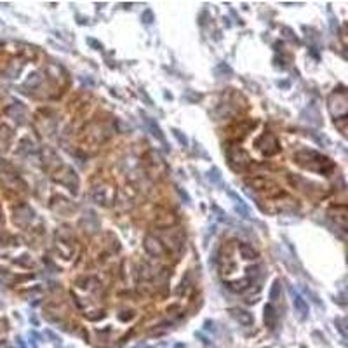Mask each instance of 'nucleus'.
Returning <instances> with one entry per match:
<instances>
[{
  "label": "nucleus",
  "instance_id": "4",
  "mask_svg": "<svg viewBox=\"0 0 348 348\" xmlns=\"http://www.w3.org/2000/svg\"><path fill=\"white\" fill-rule=\"evenodd\" d=\"M230 315H232V319H235L239 324H242V326H251L253 324V315L249 313V312L242 310V308H232L230 310Z\"/></svg>",
  "mask_w": 348,
  "mask_h": 348
},
{
  "label": "nucleus",
  "instance_id": "7",
  "mask_svg": "<svg viewBox=\"0 0 348 348\" xmlns=\"http://www.w3.org/2000/svg\"><path fill=\"white\" fill-rule=\"evenodd\" d=\"M146 124H148L150 131H152V134H154L155 138H157L158 141H162V143H166V138H164V134H162L160 127L157 125V122L152 121V119H146Z\"/></svg>",
  "mask_w": 348,
  "mask_h": 348
},
{
  "label": "nucleus",
  "instance_id": "3",
  "mask_svg": "<svg viewBox=\"0 0 348 348\" xmlns=\"http://www.w3.org/2000/svg\"><path fill=\"white\" fill-rule=\"evenodd\" d=\"M228 197H230V199L233 200V204H235V211L239 212V214H241L242 218L249 220V218H251V211H249L247 204H245L244 200H242L237 193H233L232 190H228Z\"/></svg>",
  "mask_w": 348,
  "mask_h": 348
},
{
  "label": "nucleus",
  "instance_id": "8",
  "mask_svg": "<svg viewBox=\"0 0 348 348\" xmlns=\"http://www.w3.org/2000/svg\"><path fill=\"white\" fill-rule=\"evenodd\" d=\"M239 249H241L242 258H245V260H256L258 258V253L249 244H241L239 245Z\"/></svg>",
  "mask_w": 348,
  "mask_h": 348
},
{
  "label": "nucleus",
  "instance_id": "13",
  "mask_svg": "<svg viewBox=\"0 0 348 348\" xmlns=\"http://www.w3.org/2000/svg\"><path fill=\"white\" fill-rule=\"evenodd\" d=\"M87 42H89V44H91V46H94L96 49H101V44H100V42L92 40V38H87Z\"/></svg>",
  "mask_w": 348,
  "mask_h": 348
},
{
  "label": "nucleus",
  "instance_id": "11",
  "mask_svg": "<svg viewBox=\"0 0 348 348\" xmlns=\"http://www.w3.org/2000/svg\"><path fill=\"white\" fill-rule=\"evenodd\" d=\"M173 133H174V136H176V139H178L183 146H187V145H188V141H187V138H185V134L179 133L178 129H173Z\"/></svg>",
  "mask_w": 348,
  "mask_h": 348
},
{
  "label": "nucleus",
  "instance_id": "5",
  "mask_svg": "<svg viewBox=\"0 0 348 348\" xmlns=\"http://www.w3.org/2000/svg\"><path fill=\"white\" fill-rule=\"evenodd\" d=\"M145 247L146 251H148L150 254H154V256H160V254L164 253V247L160 245V242H158L157 239H154V237H146Z\"/></svg>",
  "mask_w": 348,
  "mask_h": 348
},
{
  "label": "nucleus",
  "instance_id": "10",
  "mask_svg": "<svg viewBox=\"0 0 348 348\" xmlns=\"http://www.w3.org/2000/svg\"><path fill=\"white\" fill-rule=\"evenodd\" d=\"M208 178L211 179L212 183H221V178H220V171L216 169H211V173H208Z\"/></svg>",
  "mask_w": 348,
  "mask_h": 348
},
{
  "label": "nucleus",
  "instance_id": "6",
  "mask_svg": "<svg viewBox=\"0 0 348 348\" xmlns=\"http://www.w3.org/2000/svg\"><path fill=\"white\" fill-rule=\"evenodd\" d=\"M263 319H265V324L268 329L275 328V320H277V313H275L274 307L272 305H266L265 307V313H263Z\"/></svg>",
  "mask_w": 348,
  "mask_h": 348
},
{
  "label": "nucleus",
  "instance_id": "2",
  "mask_svg": "<svg viewBox=\"0 0 348 348\" xmlns=\"http://www.w3.org/2000/svg\"><path fill=\"white\" fill-rule=\"evenodd\" d=\"M289 293H291V296H293V305H295L296 313L299 315V319L305 320L308 317V303H307V299H303V296L299 295L298 291H296L293 286H289Z\"/></svg>",
  "mask_w": 348,
  "mask_h": 348
},
{
  "label": "nucleus",
  "instance_id": "12",
  "mask_svg": "<svg viewBox=\"0 0 348 348\" xmlns=\"http://www.w3.org/2000/svg\"><path fill=\"white\" fill-rule=\"evenodd\" d=\"M141 19H143V23L150 25V23L154 21V13H152V11H145V13H143V16H141Z\"/></svg>",
  "mask_w": 348,
  "mask_h": 348
},
{
  "label": "nucleus",
  "instance_id": "1",
  "mask_svg": "<svg viewBox=\"0 0 348 348\" xmlns=\"http://www.w3.org/2000/svg\"><path fill=\"white\" fill-rule=\"evenodd\" d=\"M226 160L233 171H244L249 166V155L239 146H226Z\"/></svg>",
  "mask_w": 348,
  "mask_h": 348
},
{
  "label": "nucleus",
  "instance_id": "9",
  "mask_svg": "<svg viewBox=\"0 0 348 348\" xmlns=\"http://www.w3.org/2000/svg\"><path fill=\"white\" fill-rule=\"evenodd\" d=\"M278 296H280V282L275 280L274 286H272V291H270V299L275 301V299H278Z\"/></svg>",
  "mask_w": 348,
  "mask_h": 348
}]
</instances>
